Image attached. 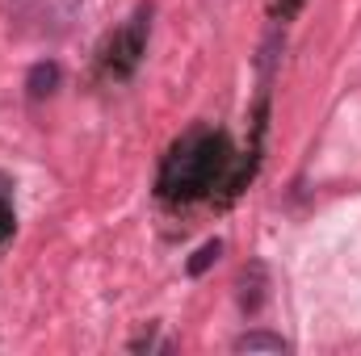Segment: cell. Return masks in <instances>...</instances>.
Returning a JSON list of instances; mask_svg holds the SVG:
<instances>
[{"mask_svg": "<svg viewBox=\"0 0 361 356\" xmlns=\"http://www.w3.org/2000/svg\"><path fill=\"white\" fill-rule=\"evenodd\" d=\"M302 8V0H277L273 4V25H286V21H294V13Z\"/></svg>", "mask_w": 361, "mask_h": 356, "instance_id": "cell-8", "label": "cell"}, {"mask_svg": "<svg viewBox=\"0 0 361 356\" xmlns=\"http://www.w3.org/2000/svg\"><path fill=\"white\" fill-rule=\"evenodd\" d=\"M235 155H231V139L223 130H189L177 147L164 155L160 168V197L164 201H197L206 193H214L227 172H231Z\"/></svg>", "mask_w": 361, "mask_h": 356, "instance_id": "cell-1", "label": "cell"}, {"mask_svg": "<svg viewBox=\"0 0 361 356\" xmlns=\"http://www.w3.org/2000/svg\"><path fill=\"white\" fill-rule=\"evenodd\" d=\"M265 289H269V272H265L261 260H252V265L244 268V276H240V310L257 314L261 302H265Z\"/></svg>", "mask_w": 361, "mask_h": 356, "instance_id": "cell-5", "label": "cell"}, {"mask_svg": "<svg viewBox=\"0 0 361 356\" xmlns=\"http://www.w3.org/2000/svg\"><path fill=\"white\" fill-rule=\"evenodd\" d=\"M231 348L235 352H290V340H281L273 331H244Z\"/></svg>", "mask_w": 361, "mask_h": 356, "instance_id": "cell-6", "label": "cell"}, {"mask_svg": "<svg viewBox=\"0 0 361 356\" xmlns=\"http://www.w3.org/2000/svg\"><path fill=\"white\" fill-rule=\"evenodd\" d=\"M147 34H152V4H139V8L130 13V21H126V25L109 38V46H105V76L126 80V76L139 68L143 51H147Z\"/></svg>", "mask_w": 361, "mask_h": 356, "instance_id": "cell-2", "label": "cell"}, {"mask_svg": "<svg viewBox=\"0 0 361 356\" xmlns=\"http://www.w3.org/2000/svg\"><path fill=\"white\" fill-rule=\"evenodd\" d=\"M85 0H13V21L30 34H63Z\"/></svg>", "mask_w": 361, "mask_h": 356, "instance_id": "cell-3", "label": "cell"}, {"mask_svg": "<svg viewBox=\"0 0 361 356\" xmlns=\"http://www.w3.org/2000/svg\"><path fill=\"white\" fill-rule=\"evenodd\" d=\"M219 256H223V239H210V243H202V248L189 256V265H185V268H189V276H202V272L214 265Z\"/></svg>", "mask_w": 361, "mask_h": 356, "instance_id": "cell-7", "label": "cell"}, {"mask_svg": "<svg viewBox=\"0 0 361 356\" xmlns=\"http://www.w3.org/2000/svg\"><path fill=\"white\" fill-rule=\"evenodd\" d=\"M59 80H63V68H59L55 59H38V63L25 72V96L38 105V101H47V96H55Z\"/></svg>", "mask_w": 361, "mask_h": 356, "instance_id": "cell-4", "label": "cell"}]
</instances>
